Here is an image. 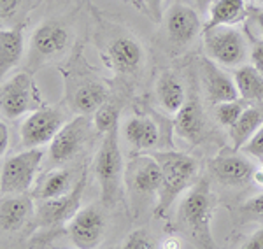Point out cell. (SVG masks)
<instances>
[{"label": "cell", "mask_w": 263, "mask_h": 249, "mask_svg": "<svg viewBox=\"0 0 263 249\" xmlns=\"http://www.w3.org/2000/svg\"><path fill=\"white\" fill-rule=\"evenodd\" d=\"M153 155L162 168V186L155 207L156 216H162L172 207L181 193L193 186V181L197 177V162L192 156L179 151H160Z\"/></svg>", "instance_id": "6da1fadb"}, {"label": "cell", "mask_w": 263, "mask_h": 249, "mask_svg": "<svg viewBox=\"0 0 263 249\" xmlns=\"http://www.w3.org/2000/svg\"><path fill=\"white\" fill-rule=\"evenodd\" d=\"M123 184L134 209L156 207L162 186V168L155 155H134L125 165Z\"/></svg>", "instance_id": "7a4b0ae2"}, {"label": "cell", "mask_w": 263, "mask_h": 249, "mask_svg": "<svg viewBox=\"0 0 263 249\" xmlns=\"http://www.w3.org/2000/svg\"><path fill=\"white\" fill-rule=\"evenodd\" d=\"M211 188L207 179H200L188 189L177 209V223L188 237L197 240L200 246L211 247Z\"/></svg>", "instance_id": "3957f363"}, {"label": "cell", "mask_w": 263, "mask_h": 249, "mask_svg": "<svg viewBox=\"0 0 263 249\" xmlns=\"http://www.w3.org/2000/svg\"><path fill=\"white\" fill-rule=\"evenodd\" d=\"M93 170L100 186V197L105 205H112L118 200L120 188L125 177V165L120 147V125L105 133L104 141L97 151Z\"/></svg>", "instance_id": "277c9868"}, {"label": "cell", "mask_w": 263, "mask_h": 249, "mask_svg": "<svg viewBox=\"0 0 263 249\" xmlns=\"http://www.w3.org/2000/svg\"><path fill=\"white\" fill-rule=\"evenodd\" d=\"M44 151L41 147L18 153L4 160L0 172V189L2 195H23L33 186V179L39 170Z\"/></svg>", "instance_id": "5b68a950"}, {"label": "cell", "mask_w": 263, "mask_h": 249, "mask_svg": "<svg viewBox=\"0 0 263 249\" xmlns=\"http://www.w3.org/2000/svg\"><path fill=\"white\" fill-rule=\"evenodd\" d=\"M205 54L219 65L240 67L248 56V42L235 27L203 28Z\"/></svg>", "instance_id": "8992f818"}, {"label": "cell", "mask_w": 263, "mask_h": 249, "mask_svg": "<svg viewBox=\"0 0 263 249\" xmlns=\"http://www.w3.org/2000/svg\"><path fill=\"white\" fill-rule=\"evenodd\" d=\"M0 107H2V114L7 120H16L27 112L41 109L37 88L30 74L20 72L2 84Z\"/></svg>", "instance_id": "52a82bcc"}, {"label": "cell", "mask_w": 263, "mask_h": 249, "mask_svg": "<svg viewBox=\"0 0 263 249\" xmlns=\"http://www.w3.org/2000/svg\"><path fill=\"white\" fill-rule=\"evenodd\" d=\"M93 121L88 114H79L67 121L49 142V156L53 163H65L83 149Z\"/></svg>", "instance_id": "ba28073f"}, {"label": "cell", "mask_w": 263, "mask_h": 249, "mask_svg": "<svg viewBox=\"0 0 263 249\" xmlns=\"http://www.w3.org/2000/svg\"><path fill=\"white\" fill-rule=\"evenodd\" d=\"M84 174L76 183V186L69 193L54 198H46V200H37L35 204V221L44 228H53V226L62 225L63 221H69L79 210V202H81L83 188H84Z\"/></svg>", "instance_id": "9c48e42d"}, {"label": "cell", "mask_w": 263, "mask_h": 249, "mask_svg": "<svg viewBox=\"0 0 263 249\" xmlns=\"http://www.w3.org/2000/svg\"><path fill=\"white\" fill-rule=\"evenodd\" d=\"M63 125H65L63 123V116L57 109L41 107L37 111H32L20 128L21 144L27 149L49 144Z\"/></svg>", "instance_id": "30bf717a"}, {"label": "cell", "mask_w": 263, "mask_h": 249, "mask_svg": "<svg viewBox=\"0 0 263 249\" xmlns=\"http://www.w3.org/2000/svg\"><path fill=\"white\" fill-rule=\"evenodd\" d=\"M105 232L104 214L95 205L79 209L69 219L67 234L76 247L79 249H93L100 244Z\"/></svg>", "instance_id": "8fae6325"}, {"label": "cell", "mask_w": 263, "mask_h": 249, "mask_svg": "<svg viewBox=\"0 0 263 249\" xmlns=\"http://www.w3.org/2000/svg\"><path fill=\"white\" fill-rule=\"evenodd\" d=\"M165 32L168 41L174 46H188L197 39V35L202 32L200 14L193 6L188 4H174L168 7V11L163 16Z\"/></svg>", "instance_id": "7c38bea8"}, {"label": "cell", "mask_w": 263, "mask_h": 249, "mask_svg": "<svg viewBox=\"0 0 263 249\" xmlns=\"http://www.w3.org/2000/svg\"><path fill=\"white\" fill-rule=\"evenodd\" d=\"M209 172L224 186H244L256 174L253 162L237 153H221L209 162Z\"/></svg>", "instance_id": "4fadbf2b"}, {"label": "cell", "mask_w": 263, "mask_h": 249, "mask_svg": "<svg viewBox=\"0 0 263 249\" xmlns=\"http://www.w3.org/2000/svg\"><path fill=\"white\" fill-rule=\"evenodd\" d=\"M202 74H203V84H205L207 99L214 105L219 102L240 99L235 81L227 72H223L218 67V63L211 60L209 56L202 62Z\"/></svg>", "instance_id": "5bb4252c"}, {"label": "cell", "mask_w": 263, "mask_h": 249, "mask_svg": "<svg viewBox=\"0 0 263 249\" xmlns=\"http://www.w3.org/2000/svg\"><path fill=\"white\" fill-rule=\"evenodd\" d=\"M35 214L33 198L23 195H4L0 204V226L2 232L20 230Z\"/></svg>", "instance_id": "9a60e30c"}, {"label": "cell", "mask_w": 263, "mask_h": 249, "mask_svg": "<svg viewBox=\"0 0 263 249\" xmlns=\"http://www.w3.org/2000/svg\"><path fill=\"white\" fill-rule=\"evenodd\" d=\"M126 142L134 149H153L160 146V126L149 116H134L125 123L123 128Z\"/></svg>", "instance_id": "2e32d148"}, {"label": "cell", "mask_w": 263, "mask_h": 249, "mask_svg": "<svg viewBox=\"0 0 263 249\" xmlns=\"http://www.w3.org/2000/svg\"><path fill=\"white\" fill-rule=\"evenodd\" d=\"M107 58L111 65L123 74H130L141 67L144 60L142 46L132 37H120L107 48Z\"/></svg>", "instance_id": "e0dca14e"}, {"label": "cell", "mask_w": 263, "mask_h": 249, "mask_svg": "<svg viewBox=\"0 0 263 249\" xmlns=\"http://www.w3.org/2000/svg\"><path fill=\"white\" fill-rule=\"evenodd\" d=\"M67 42H69V33L65 27H62L57 21H46L32 35V49L39 56L48 58L62 53Z\"/></svg>", "instance_id": "ac0fdd59"}, {"label": "cell", "mask_w": 263, "mask_h": 249, "mask_svg": "<svg viewBox=\"0 0 263 249\" xmlns=\"http://www.w3.org/2000/svg\"><path fill=\"white\" fill-rule=\"evenodd\" d=\"M246 14L248 9L244 0H213L207 9V23L203 28L235 27L246 18Z\"/></svg>", "instance_id": "d6986e66"}, {"label": "cell", "mask_w": 263, "mask_h": 249, "mask_svg": "<svg viewBox=\"0 0 263 249\" xmlns=\"http://www.w3.org/2000/svg\"><path fill=\"white\" fill-rule=\"evenodd\" d=\"M203 112L198 102L190 100L181 107V111L176 114V121H174V130L181 139L190 142H197L203 133Z\"/></svg>", "instance_id": "ffe728a7"}, {"label": "cell", "mask_w": 263, "mask_h": 249, "mask_svg": "<svg viewBox=\"0 0 263 249\" xmlns=\"http://www.w3.org/2000/svg\"><path fill=\"white\" fill-rule=\"evenodd\" d=\"M25 51V37L20 28L0 30V74L6 75L20 63Z\"/></svg>", "instance_id": "44dd1931"}, {"label": "cell", "mask_w": 263, "mask_h": 249, "mask_svg": "<svg viewBox=\"0 0 263 249\" xmlns=\"http://www.w3.org/2000/svg\"><path fill=\"white\" fill-rule=\"evenodd\" d=\"M156 97H158V102L163 107V111L174 116L186 104L184 88H182L179 79L171 72H165L163 75H160L158 83H156Z\"/></svg>", "instance_id": "7402d4cb"}, {"label": "cell", "mask_w": 263, "mask_h": 249, "mask_svg": "<svg viewBox=\"0 0 263 249\" xmlns=\"http://www.w3.org/2000/svg\"><path fill=\"white\" fill-rule=\"evenodd\" d=\"M261 123H263V114L256 107L246 109L239 120L228 128V135H230L233 149H237V151L242 149V147L248 144L249 139L258 132Z\"/></svg>", "instance_id": "603a6c76"}, {"label": "cell", "mask_w": 263, "mask_h": 249, "mask_svg": "<svg viewBox=\"0 0 263 249\" xmlns=\"http://www.w3.org/2000/svg\"><path fill=\"white\" fill-rule=\"evenodd\" d=\"M233 81L239 90V97L246 102L263 100V74L253 65H240L233 72Z\"/></svg>", "instance_id": "cb8c5ba5"}, {"label": "cell", "mask_w": 263, "mask_h": 249, "mask_svg": "<svg viewBox=\"0 0 263 249\" xmlns=\"http://www.w3.org/2000/svg\"><path fill=\"white\" fill-rule=\"evenodd\" d=\"M76 184L72 183V174L65 168H58L49 174H46L33 189V198L35 200H46V198H54L69 193Z\"/></svg>", "instance_id": "d4e9b609"}, {"label": "cell", "mask_w": 263, "mask_h": 249, "mask_svg": "<svg viewBox=\"0 0 263 249\" xmlns=\"http://www.w3.org/2000/svg\"><path fill=\"white\" fill-rule=\"evenodd\" d=\"M107 102V90L100 83H86L76 91L72 105L81 114H93Z\"/></svg>", "instance_id": "484cf974"}, {"label": "cell", "mask_w": 263, "mask_h": 249, "mask_svg": "<svg viewBox=\"0 0 263 249\" xmlns=\"http://www.w3.org/2000/svg\"><path fill=\"white\" fill-rule=\"evenodd\" d=\"M248 109V102L244 99H235V100H228V102H219L214 105V112H216V120L219 121V125L230 126L235 123L240 118V114Z\"/></svg>", "instance_id": "4316f807"}, {"label": "cell", "mask_w": 263, "mask_h": 249, "mask_svg": "<svg viewBox=\"0 0 263 249\" xmlns=\"http://www.w3.org/2000/svg\"><path fill=\"white\" fill-rule=\"evenodd\" d=\"M116 125H120V121H118V111L112 104L105 102L102 107H99L93 112V126L100 133H107Z\"/></svg>", "instance_id": "83f0119b"}, {"label": "cell", "mask_w": 263, "mask_h": 249, "mask_svg": "<svg viewBox=\"0 0 263 249\" xmlns=\"http://www.w3.org/2000/svg\"><path fill=\"white\" fill-rule=\"evenodd\" d=\"M239 214L244 221H253V219H263V193L258 197L248 200L242 207L239 209Z\"/></svg>", "instance_id": "f1b7e54d"}, {"label": "cell", "mask_w": 263, "mask_h": 249, "mask_svg": "<svg viewBox=\"0 0 263 249\" xmlns=\"http://www.w3.org/2000/svg\"><path fill=\"white\" fill-rule=\"evenodd\" d=\"M121 247L123 249H151V247H155V244L151 242V237L144 230H135L134 234H130L128 237L123 240Z\"/></svg>", "instance_id": "f546056e"}, {"label": "cell", "mask_w": 263, "mask_h": 249, "mask_svg": "<svg viewBox=\"0 0 263 249\" xmlns=\"http://www.w3.org/2000/svg\"><path fill=\"white\" fill-rule=\"evenodd\" d=\"M242 151L248 156H254V158H263V123L258 128V132L248 141V144L242 147Z\"/></svg>", "instance_id": "4dcf8cb0"}, {"label": "cell", "mask_w": 263, "mask_h": 249, "mask_svg": "<svg viewBox=\"0 0 263 249\" xmlns=\"http://www.w3.org/2000/svg\"><path fill=\"white\" fill-rule=\"evenodd\" d=\"M249 56H251L254 69H256L260 74H263V39H258V41L253 42Z\"/></svg>", "instance_id": "1f68e13d"}, {"label": "cell", "mask_w": 263, "mask_h": 249, "mask_svg": "<svg viewBox=\"0 0 263 249\" xmlns=\"http://www.w3.org/2000/svg\"><path fill=\"white\" fill-rule=\"evenodd\" d=\"M144 2V11L151 16L155 21L162 20V7L167 0H142Z\"/></svg>", "instance_id": "d6a6232c"}, {"label": "cell", "mask_w": 263, "mask_h": 249, "mask_svg": "<svg viewBox=\"0 0 263 249\" xmlns=\"http://www.w3.org/2000/svg\"><path fill=\"white\" fill-rule=\"evenodd\" d=\"M21 0H0V16H2V20H9L12 16L16 14V11H18Z\"/></svg>", "instance_id": "836d02e7"}, {"label": "cell", "mask_w": 263, "mask_h": 249, "mask_svg": "<svg viewBox=\"0 0 263 249\" xmlns=\"http://www.w3.org/2000/svg\"><path fill=\"white\" fill-rule=\"evenodd\" d=\"M246 249H263V226L244 244Z\"/></svg>", "instance_id": "e575fe53"}, {"label": "cell", "mask_w": 263, "mask_h": 249, "mask_svg": "<svg viewBox=\"0 0 263 249\" xmlns=\"http://www.w3.org/2000/svg\"><path fill=\"white\" fill-rule=\"evenodd\" d=\"M7 146H9V132H7V126L6 123H0V153L6 155Z\"/></svg>", "instance_id": "d590c367"}, {"label": "cell", "mask_w": 263, "mask_h": 249, "mask_svg": "<svg viewBox=\"0 0 263 249\" xmlns=\"http://www.w3.org/2000/svg\"><path fill=\"white\" fill-rule=\"evenodd\" d=\"M190 2H193V6L197 7L198 11H207L213 0H190Z\"/></svg>", "instance_id": "8d00e7d4"}, {"label": "cell", "mask_w": 263, "mask_h": 249, "mask_svg": "<svg viewBox=\"0 0 263 249\" xmlns=\"http://www.w3.org/2000/svg\"><path fill=\"white\" fill-rule=\"evenodd\" d=\"M256 25H258V32L261 33V39H263V9L256 12Z\"/></svg>", "instance_id": "74e56055"}, {"label": "cell", "mask_w": 263, "mask_h": 249, "mask_svg": "<svg viewBox=\"0 0 263 249\" xmlns=\"http://www.w3.org/2000/svg\"><path fill=\"white\" fill-rule=\"evenodd\" d=\"M179 239H174L172 237V242H162V247H182V242H177Z\"/></svg>", "instance_id": "f35d334b"}, {"label": "cell", "mask_w": 263, "mask_h": 249, "mask_svg": "<svg viewBox=\"0 0 263 249\" xmlns=\"http://www.w3.org/2000/svg\"><path fill=\"white\" fill-rule=\"evenodd\" d=\"M125 2L134 4L135 7H139V9H142V11H144V2H142V0H125Z\"/></svg>", "instance_id": "ab89813d"}, {"label": "cell", "mask_w": 263, "mask_h": 249, "mask_svg": "<svg viewBox=\"0 0 263 249\" xmlns=\"http://www.w3.org/2000/svg\"><path fill=\"white\" fill-rule=\"evenodd\" d=\"M254 2H258V4H263V0H254Z\"/></svg>", "instance_id": "60d3db41"}]
</instances>
